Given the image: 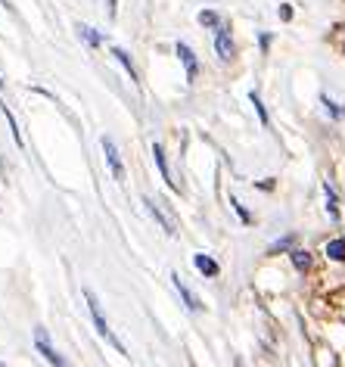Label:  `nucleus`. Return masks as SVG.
Listing matches in <instances>:
<instances>
[{
  "label": "nucleus",
  "instance_id": "1",
  "mask_svg": "<svg viewBox=\"0 0 345 367\" xmlns=\"http://www.w3.org/2000/svg\"><path fill=\"white\" fill-rule=\"evenodd\" d=\"M84 302H88V309H90V318H94V327H97V333H99V336H103L106 343H109L112 349L118 352V355H128V345H125L122 339H118L115 333L109 330V321H106V318H103V309H99L97 296H94V292H90V290H84Z\"/></svg>",
  "mask_w": 345,
  "mask_h": 367
},
{
  "label": "nucleus",
  "instance_id": "2",
  "mask_svg": "<svg viewBox=\"0 0 345 367\" xmlns=\"http://www.w3.org/2000/svg\"><path fill=\"white\" fill-rule=\"evenodd\" d=\"M35 349H38V355H44V361L53 364V367H72V364L65 361V358L50 345L47 330H44V327H38V330H35Z\"/></svg>",
  "mask_w": 345,
  "mask_h": 367
},
{
  "label": "nucleus",
  "instance_id": "3",
  "mask_svg": "<svg viewBox=\"0 0 345 367\" xmlns=\"http://www.w3.org/2000/svg\"><path fill=\"white\" fill-rule=\"evenodd\" d=\"M99 143H103V153H106V162H109L112 178H115L118 184H125V165H122V156H118L115 140H112V137H103Z\"/></svg>",
  "mask_w": 345,
  "mask_h": 367
},
{
  "label": "nucleus",
  "instance_id": "4",
  "mask_svg": "<svg viewBox=\"0 0 345 367\" xmlns=\"http://www.w3.org/2000/svg\"><path fill=\"white\" fill-rule=\"evenodd\" d=\"M215 50H218V56L227 63V59H234V41H230V29L227 25H218L215 29Z\"/></svg>",
  "mask_w": 345,
  "mask_h": 367
},
{
  "label": "nucleus",
  "instance_id": "5",
  "mask_svg": "<svg viewBox=\"0 0 345 367\" xmlns=\"http://www.w3.org/2000/svg\"><path fill=\"white\" fill-rule=\"evenodd\" d=\"M177 56H181L184 69H187V81L193 84L196 75H199V63H196V53L190 50V44H177Z\"/></svg>",
  "mask_w": 345,
  "mask_h": 367
},
{
  "label": "nucleus",
  "instance_id": "6",
  "mask_svg": "<svg viewBox=\"0 0 345 367\" xmlns=\"http://www.w3.org/2000/svg\"><path fill=\"white\" fill-rule=\"evenodd\" d=\"M171 280H175V290H177V296L184 299V305H187L190 311H202V302H199V299L193 296V290L181 280V274H171Z\"/></svg>",
  "mask_w": 345,
  "mask_h": 367
},
{
  "label": "nucleus",
  "instance_id": "7",
  "mask_svg": "<svg viewBox=\"0 0 345 367\" xmlns=\"http://www.w3.org/2000/svg\"><path fill=\"white\" fill-rule=\"evenodd\" d=\"M193 265H196L199 274H205V277H218V274H221V265H218L215 258H209L205 252H196V256H193Z\"/></svg>",
  "mask_w": 345,
  "mask_h": 367
},
{
  "label": "nucleus",
  "instance_id": "8",
  "mask_svg": "<svg viewBox=\"0 0 345 367\" xmlns=\"http://www.w3.org/2000/svg\"><path fill=\"white\" fill-rule=\"evenodd\" d=\"M152 159H156V165H159V175H162V181L171 187V190H177V184L171 181V171H168V162H165V150H162V143H152Z\"/></svg>",
  "mask_w": 345,
  "mask_h": 367
},
{
  "label": "nucleus",
  "instance_id": "9",
  "mask_svg": "<svg viewBox=\"0 0 345 367\" xmlns=\"http://www.w3.org/2000/svg\"><path fill=\"white\" fill-rule=\"evenodd\" d=\"M143 203H147V209H150V215H152V218H156V221H159V224H162V231H165V233H168V237H171V233H175V221H171V218H165V215H162V209H159V205H156V203H152V199H150V196H147V199H143Z\"/></svg>",
  "mask_w": 345,
  "mask_h": 367
},
{
  "label": "nucleus",
  "instance_id": "10",
  "mask_svg": "<svg viewBox=\"0 0 345 367\" xmlns=\"http://www.w3.org/2000/svg\"><path fill=\"white\" fill-rule=\"evenodd\" d=\"M0 112H3V118H6V125H10V131H13V140H16V146L22 150L25 146V140H22V131H19V122H16V116L10 112V106L6 103H0Z\"/></svg>",
  "mask_w": 345,
  "mask_h": 367
},
{
  "label": "nucleus",
  "instance_id": "11",
  "mask_svg": "<svg viewBox=\"0 0 345 367\" xmlns=\"http://www.w3.org/2000/svg\"><path fill=\"white\" fill-rule=\"evenodd\" d=\"M112 56L118 59V63H122V69L128 72L131 75V81L137 84V72H134V63H131V56H128V50H122V47H115V50H112Z\"/></svg>",
  "mask_w": 345,
  "mask_h": 367
},
{
  "label": "nucleus",
  "instance_id": "12",
  "mask_svg": "<svg viewBox=\"0 0 345 367\" xmlns=\"http://www.w3.org/2000/svg\"><path fill=\"white\" fill-rule=\"evenodd\" d=\"M327 258H333V262H345V237L330 240V243H327Z\"/></svg>",
  "mask_w": 345,
  "mask_h": 367
},
{
  "label": "nucleus",
  "instance_id": "13",
  "mask_svg": "<svg viewBox=\"0 0 345 367\" xmlns=\"http://www.w3.org/2000/svg\"><path fill=\"white\" fill-rule=\"evenodd\" d=\"M249 100H252V106H255V112H258V122H262V125H264V128H268V125H271V118H268V109H264V103H262V97H258V93H255V91H252V93H249Z\"/></svg>",
  "mask_w": 345,
  "mask_h": 367
},
{
  "label": "nucleus",
  "instance_id": "14",
  "mask_svg": "<svg viewBox=\"0 0 345 367\" xmlns=\"http://www.w3.org/2000/svg\"><path fill=\"white\" fill-rule=\"evenodd\" d=\"M323 193H327V212H330V218H333V221H339V205H336V193H333V187L323 184Z\"/></svg>",
  "mask_w": 345,
  "mask_h": 367
},
{
  "label": "nucleus",
  "instance_id": "15",
  "mask_svg": "<svg viewBox=\"0 0 345 367\" xmlns=\"http://www.w3.org/2000/svg\"><path fill=\"white\" fill-rule=\"evenodd\" d=\"M289 258H293L296 271H308V268H311V258H308V252H302V249H293V252H289Z\"/></svg>",
  "mask_w": 345,
  "mask_h": 367
},
{
  "label": "nucleus",
  "instance_id": "16",
  "mask_svg": "<svg viewBox=\"0 0 345 367\" xmlns=\"http://www.w3.org/2000/svg\"><path fill=\"white\" fill-rule=\"evenodd\" d=\"M199 25L218 29V25H221V19H218V13H215V10H202V13H199Z\"/></svg>",
  "mask_w": 345,
  "mask_h": 367
},
{
  "label": "nucleus",
  "instance_id": "17",
  "mask_svg": "<svg viewBox=\"0 0 345 367\" xmlns=\"http://www.w3.org/2000/svg\"><path fill=\"white\" fill-rule=\"evenodd\" d=\"M78 35H81V38H84V41H88L90 47H97L99 41H103V38H99V35H97V31H94V29H90V25H78Z\"/></svg>",
  "mask_w": 345,
  "mask_h": 367
},
{
  "label": "nucleus",
  "instance_id": "18",
  "mask_svg": "<svg viewBox=\"0 0 345 367\" xmlns=\"http://www.w3.org/2000/svg\"><path fill=\"white\" fill-rule=\"evenodd\" d=\"M321 100H323V106H327V112H330V116H333V118H339V116H342V112H339V109H336V106H333V100H330V97H327V93H323V97H321Z\"/></svg>",
  "mask_w": 345,
  "mask_h": 367
},
{
  "label": "nucleus",
  "instance_id": "19",
  "mask_svg": "<svg viewBox=\"0 0 345 367\" xmlns=\"http://www.w3.org/2000/svg\"><path fill=\"white\" fill-rule=\"evenodd\" d=\"M230 205H234V209H236V215H240V218H243V221H246V224L252 221V218H249V212H246V209H243V205H240V203H236V199H234V196H230Z\"/></svg>",
  "mask_w": 345,
  "mask_h": 367
},
{
  "label": "nucleus",
  "instance_id": "20",
  "mask_svg": "<svg viewBox=\"0 0 345 367\" xmlns=\"http://www.w3.org/2000/svg\"><path fill=\"white\" fill-rule=\"evenodd\" d=\"M289 243H293V233H289V237H283V240H277V243L271 246V252H280V249H287Z\"/></svg>",
  "mask_w": 345,
  "mask_h": 367
},
{
  "label": "nucleus",
  "instance_id": "21",
  "mask_svg": "<svg viewBox=\"0 0 345 367\" xmlns=\"http://www.w3.org/2000/svg\"><path fill=\"white\" fill-rule=\"evenodd\" d=\"M280 19H283V22L293 19V6H289V3H280Z\"/></svg>",
  "mask_w": 345,
  "mask_h": 367
},
{
  "label": "nucleus",
  "instance_id": "22",
  "mask_svg": "<svg viewBox=\"0 0 345 367\" xmlns=\"http://www.w3.org/2000/svg\"><path fill=\"white\" fill-rule=\"evenodd\" d=\"M268 47H271V35H262V50L268 53Z\"/></svg>",
  "mask_w": 345,
  "mask_h": 367
},
{
  "label": "nucleus",
  "instance_id": "23",
  "mask_svg": "<svg viewBox=\"0 0 345 367\" xmlns=\"http://www.w3.org/2000/svg\"><path fill=\"white\" fill-rule=\"evenodd\" d=\"M0 367H3V364H0Z\"/></svg>",
  "mask_w": 345,
  "mask_h": 367
},
{
  "label": "nucleus",
  "instance_id": "24",
  "mask_svg": "<svg viewBox=\"0 0 345 367\" xmlns=\"http://www.w3.org/2000/svg\"><path fill=\"white\" fill-rule=\"evenodd\" d=\"M0 84H3V81H0Z\"/></svg>",
  "mask_w": 345,
  "mask_h": 367
}]
</instances>
